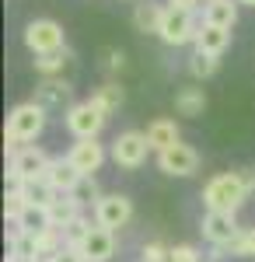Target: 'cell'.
I'll use <instances>...</instances> for the list:
<instances>
[{
	"instance_id": "6da1fadb",
	"label": "cell",
	"mask_w": 255,
	"mask_h": 262,
	"mask_svg": "<svg viewBox=\"0 0 255 262\" xmlns=\"http://www.w3.org/2000/svg\"><path fill=\"white\" fill-rule=\"evenodd\" d=\"M42 129H46V108H42L39 101H21V105H14L7 112V122H4L7 154L14 158L21 147H28V143L39 137Z\"/></svg>"
},
{
	"instance_id": "7a4b0ae2",
	"label": "cell",
	"mask_w": 255,
	"mask_h": 262,
	"mask_svg": "<svg viewBox=\"0 0 255 262\" xmlns=\"http://www.w3.org/2000/svg\"><path fill=\"white\" fill-rule=\"evenodd\" d=\"M248 192L252 189H248L245 171H224L203 185V203L206 210H217V213H238V206L248 200Z\"/></svg>"
},
{
	"instance_id": "3957f363",
	"label": "cell",
	"mask_w": 255,
	"mask_h": 262,
	"mask_svg": "<svg viewBox=\"0 0 255 262\" xmlns=\"http://www.w3.org/2000/svg\"><path fill=\"white\" fill-rule=\"evenodd\" d=\"M105 119L109 116L91 98L77 101V105H67V112H63V122L74 133V140H98V133L105 129Z\"/></svg>"
},
{
	"instance_id": "277c9868",
	"label": "cell",
	"mask_w": 255,
	"mask_h": 262,
	"mask_svg": "<svg viewBox=\"0 0 255 262\" xmlns=\"http://www.w3.org/2000/svg\"><path fill=\"white\" fill-rule=\"evenodd\" d=\"M25 46L32 56H49V53H63L67 42H63V28L53 18H35L25 25Z\"/></svg>"
},
{
	"instance_id": "5b68a950",
	"label": "cell",
	"mask_w": 255,
	"mask_h": 262,
	"mask_svg": "<svg viewBox=\"0 0 255 262\" xmlns=\"http://www.w3.org/2000/svg\"><path fill=\"white\" fill-rule=\"evenodd\" d=\"M49 164H53V158H49L42 147H35V143L21 147L18 154L11 158V164H7V182H11V189L21 185L25 179H46Z\"/></svg>"
},
{
	"instance_id": "8992f818",
	"label": "cell",
	"mask_w": 255,
	"mask_h": 262,
	"mask_svg": "<svg viewBox=\"0 0 255 262\" xmlns=\"http://www.w3.org/2000/svg\"><path fill=\"white\" fill-rule=\"evenodd\" d=\"M147 154H151V143H147V133H140V129L119 133L116 140H112V150H109V158H112L119 168H126V171L140 168V164L147 161Z\"/></svg>"
},
{
	"instance_id": "52a82bcc",
	"label": "cell",
	"mask_w": 255,
	"mask_h": 262,
	"mask_svg": "<svg viewBox=\"0 0 255 262\" xmlns=\"http://www.w3.org/2000/svg\"><path fill=\"white\" fill-rule=\"evenodd\" d=\"M133 221V200L122 196V192H105L98 203H95V224L105 227V231H119Z\"/></svg>"
},
{
	"instance_id": "ba28073f",
	"label": "cell",
	"mask_w": 255,
	"mask_h": 262,
	"mask_svg": "<svg viewBox=\"0 0 255 262\" xmlns=\"http://www.w3.org/2000/svg\"><path fill=\"white\" fill-rule=\"evenodd\" d=\"M196 32H199V25L193 18V11H178V7L164 11L161 42H168V46H189V42H196Z\"/></svg>"
},
{
	"instance_id": "9c48e42d",
	"label": "cell",
	"mask_w": 255,
	"mask_h": 262,
	"mask_svg": "<svg viewBox=\"0 0 255 262\" xmlns=\"http://www.w3.org/2000/svg\"><path fill=\"white\" fill-rule=\"evenodd\" d=\"M199 227H203V238L214 245V248H227V245H231L238 234H241V227H238L235 213H217V210H206Z\"/></svg>"
},
{
	"instance_id": "30bf717a",
	"label": "cell",
	"mask_w": 255,
	"mask_h": 262,
	"mask_svg": "<svg viewBox=\"0 0 255 262\" xmlns=\"http://www.w3.org/2000/svg\"><path fill=\"white\" fill-rule=\"evenodd\" d=\"M157 168H161L164 175H178V179L193 175V171L199 168V154H196V147H189V143L178 140L175 147H168V150H161V154H157Z\"/></svg>"
},
{
	"instance_id": "8fae6325",
	"label": "cell",
	"mask_w": 255,
	"mask_h": 262,
	"mask_svg": "<svg viewBox=\"0 0 255 262\" xmlns=\"http://www.w3.org/2000/svg\"><path fill=\"white\" fill-rule=\"evenodd\" d=\"M67 161L74 164L84 179H91L101 164H105V147L98 140H74V147L67 150Z\"/></svg>"
},
{
	"instance_id": "7c38bea8",
	"label": "cell",
	"mask_w": 255,
	"mask_h": 262,
	"mask_svg": "<svg viewBox=\"0 0 255 262\" xmlns=\"http://www.w3.org/2000/svg\"><path fill=\"white\" fill-rule=\"evenodd\" d=\"M112 252H116V231H105V227H91V234H88V242L80 245V255L84 262H109L112 259Z\"/></svg>"
},
{
	"instance_id": "4fadbf2b",
	"label": "cell",
	"mask_w": 255,
	"mask_h": 262,
	"mask_svg": "<svg viewBox=\"0 0 255 262\" xmlns=\"http://www.w3.org/2000/svg\"><path fill=\"white\" fill-rule=\"evenodd\" d=\"M193 46H196V53H203V56H217V60H220V56H224V49L231 46V32H227V28H217V25H206V21H203Z\"/></svg>"
},
{
	"instance_id": "5bb4252c",
	"label": "cell",
	"mask_w": 255,
	"mask_h": 262,
	"mask_svg": "<svg viewBox=\"0 0 255 262\" xmlns=\"http://www.w3.org/2000/svg\"><path fill=\"white\" fill-rule=\"evenodd\" d=\"M80 179H84V175H80L67 158H53L49 171H46V182L53 185V192H74V189L80 185Z\"/></svg>"
},
{
	"instance_id": "9a60e30c",
	"label": "cell",
	"mask_w": 255,
	"mask_h": 262,
	"mask_svg": "<svg viewBox=\"0 0 255 262\" xmlns=\"http://www.w3.org/2000/svg\"><path fill=\"white\" fill-rule=\"evenodd\" d=\"M147 143H151V150H168V147H175L178 140H182V133H178V122L175 119H154L147 129Z\"/></svg>"
},
{
	"instance_id": "2e32d148",
	"label": "cell",
	"mask_w": 255,
	"mask_h": 262,
	"mask_svg": "<svg viewBox=\"0 0 255 262\" xmlns=\"http://www.w3.org/2000/svg\"><path fill=\"white\" fill-rule=\"evenodd\" d=\"M164 11H168V7H161V4H154V0L137 4V7H133V25H137V32H143V35H161Z\"/></svg>"
},
{
	"instance_id": "e0dca14e",
	"label": "cell",
	"mask_w": 255,
	"mask_h": 262,
	"mask_svg": "<svg viewBox=\"0 0 255 262\" xmlns=\"http://www.w3.org/2000/svg\"><path fill=\"white\" fill-rule=\"evenodd\" d=\"M203 21L231 32V28L238 25V0H206V7H203Z\"/></svg>"
},
{
	"instance_id": "ac0fdd59",
	"label": "cell",
	"mask_w": 255,
	"mask_h": 262,
	"mask_svg": "<svg viewBox=\"0 0 255 262\" xmlns=\"http://www.w3.org/2000/svg\"><path fill=\"white\" fill-rule=\"evenodd\" d=\"M46 210H49L53 227H67L74 217H80V203H77V196H74V192H56V196H53V203H49Z\"/></svg>"
},
{
	"instance_id": "d6986e66",
	"label": "cell",
	"mask_w": 255,
	"mask_h": 262,
	"mask_svg": "<svg viewBox=\"0 0 255 262\" xmlns=\"http://www.w3.org/2000/svg\"><path fill=\"white\" fill-rule=\"evenodd\" d=\"M70 84L67 81H56V77H46V81L39 84V91H35V98L32 101H39L42 108H63V101L70 98Z\"/></svg>"
},
{
	"instance_id": "ffe728a7",
	"label": "cell",
	"mask_w": 255,
	"mask_h": 262,
	"mask_svg": "<svg viewBox=\"0 0 255 262\" xmlns=\"http://www.w3.org/2000/svg\"><path fill=\"white\" fill-rule=\"evenodd\" d=\"M14 189L25 196V203H28V206H49V203H53V196H56V192H53V185H49L46 179H25L21 185H14Z\"/></svg>"
},
{
	"instance_id": "44dd1931",
	"label": "cell",
	"mask_w": 255,
	"mask_h": 262,
	"mask_svg": "<svg viewBox=\"0 0 255 262\" xmlns=\"http://www.w3.org/2000/svg\"><path fill=\"white\" fill-rule=\"evenodd\" d=\"M18 227L28 234V238H35V234H42V231H49V227H53L49 210H46V206H25V213L18 217Z\"/></svg>"
},
{
	"instance_id": "7402d4cb",
	"label": "cell",
	"mask_w": 255,
	"mask_h": 262,
	"mask_svg": "<svg viewBox=\"0 0 255 262\" xmlns=\"http://www.w3.org/2000/svg\"><path fill=\"white\" fill-rule=\"evenodd\" d=\"M203 108H206V91L203 88H182L175 95L178 116H203Z\"/></svg>"
},
{
	"instance_id": "603a6c76",
	"label": "cell",
	"mask_w": 255,
	"mask_h": 262,
	"mask_svg": "<svg viewBox=\"0 0 255 262\" xmlns=\"http://www.w3.org/2000/svg\"><path fill=\"white\" fill-rule=\"evenodd\" d=\"M217 255H238V259H255V227H241L227 248H217Z\"/></svg>"
},
{
	"instance_id": "cb8c5ba5",
	"label": "cell",
	"mask_w": 255,
	"mask_h": 262,
	"mask_svg": "<svg viewBox=\"0 0 255 262\" xmlns=\"http://www.w3.org/2000/svg\"><path fill=\"white\" fill-rule=\"evenodd\" d=\"M91 227H95V224L88 221L84 213H80V217H74V221L67 224V227H59V231H63V245H67V248H77V252H80V245L88 242Z\"/></svg>"
},
{
	"instance_id": "d4e9b609",
	"label": "cell",
	"mask_w": 255,
	"mask_h": 262,
	"mask_svg": "<svg viewBox=\"0 0 255 262\" xmlns=\"http://www.w3.org/2000/svg\"><path fill=\"white\" fill-rule=\"evenodd\" d=\"M122 98H126V95H122V88H119L116 81L101 84L98 91H95V95H91V101H95V105H98V108H101V112H105V116H112V112H116L119 105H122Z\"/></svg>"
},
{
	"instance_id": "484cf974",
	"label": "cell",
	"mask_w": 255,
	"mask_h": 262,
	"mask_svg": "<svg viewBox=\"0 0 255 262\" xmlns=\"http://www.w3.org/2000/svg\"><path fill=\"white\" fill-rule=\"evenodd\" d=\"M70 56H74L70 49H63V53H49V56H35V60H32V67L39 70L42 77H56L59 70L70 63Z\"/></svg>"
},
{
	"instance_id": "4316f807",
	"label": "cell",
	"mask_w": 255,
	"mask_h": 262,
	"mask_svg": "<svg viewBox=\"0 0 255 262\" xmlns=\"http://www.w3.org/2000/svg\"><path fill=\"white\" fill-rule=\"evenodd\" d=\"M217 67H220V60H217V56H203V53H193V56H189V74H193L196 81L214 77Z\"/></svg>"
},
{
	"instance_id": "83f0119b",
	"label": "cell",
	"mask_w": 255,
	"mask_h": 262,
	"mask_svg": "<svg viewBox=\"0 0 255 262\" xmlns=\"http://www.w3.org/2000/svg\"><path fill=\"white\" fill-rule=\"evenodd\" d=\"M74 196H77L80 206H88V203H91V210H95V203H98L105 192L98 189V182H95V175H91V179H80V185L74 189Z\"/></svg>"
},
{
	"instance_id": "f1b7e54d",
	"label": "cell",
	"mask_w": 255,
	"mask_h": 262,
	"mask_svg": "<svg viewBox=\"0 0 255 262\" xmlns=\"http://www.w3.org/2000/svg\"><path fill=\"white\" fill-rule=\"evenodd\" d=\"M25 196H21L18 189H7V196H4V217H7V224H18V217L25 213Z\"/></svg>"
},
{
	"instance_id": "f546056e",
	"label": "cell",
	"mask_w": 255,
	"mask_h": 262,
	"mask_svg": "<svg viewBox=\"0 0 255 262\" xmlns=\"http://www.w3.org/2000/svg\"><path fill=\"white\" fill-rule=\"evenodd\" d=\"M168 255H172V248L164 242H147L140 252V262H168Z\"/></svg>"
},
{
	"instance_id": "4dcf8cb0",
	"label": "cell",
	"mask_w": 255,
	"mask_h": 262,
	"mask_svg": "<svg viewBox=\"0 0 255 262\" xmlns=\"http://www.w3.org/2000/svg\"><path fill=\"white\" fill-rule=\"evenodd\" d=\"M168 262H199V252L193 245H175L172 255H168Z\"/></svg>"
},
{
	"instance_id": "1f68e13d",
	"label": "cell",
	"mask_w": 255,
	"mask_h": 262,
	"mask_svg": "<svg viewBox=\"0 0 255 262\" xmlns=\"http://www.w3.org/2000/svg\"><path fill=\"white\" fill-rule=\"evenodd\" d=\"M105 56H109V60H105L109 70H122V67H126V53H122V49H109Z\"/></svg>"
},
{
	"instance_id": "d6a6232c",
	"label": "cell",
	"mask_w": 255,
	"mask_h": 262,
	"mask_svg": "<svg viewBox=\"0 0 255 262\" xmlns=\"http://www.w3.org/2000/svg\"><path fill=\"white\" fill-rule=\"evenodd\" d=\"M53 262H84V255H80L77 248H63V252H59Z\"/></svg>"
},
{
	"instance_id": "836d02e7",
	"label": "cell",
	"mask_w": 255,
	"mask_h": 262,
	"mask_svg": "<svg viewBox=\"0 0 255 262\" xmlns=\"http://www.w3.org/2000/svg\"><path fill=\"white\" fill-rule=\"evenodd\" d=\"M199 0H168V7H178V11H193Z\"/></svg>"
},
{
	"instance_id": "e575fe53",
	"label": "cell",
	"mask_w": 255,
	"mask_h": 262,
	"mask_svg": "<svg viewBox=\"0 0 255 262\" xmlns=\"http://www.w3.org/2000/svg\"><path fill=\"white\" fill-rule=\"evenodd\" d=\"M7 262H39V259H35V255H25V252H11Z\"/></svg>"
},
{
	"instance_id": "d590c367",
	"label": "cell",
	"mask_w": 255,
	"mask_h": 262,
	"mask_svg": "<svg viewBox=\"0 0 255 262\" xmlns=\"http://www.w3.org/2000/svg\"><path fill=\"white\" fill-rule=\"evenodd\" d=\"M245 179H248V189L255 192V171H245Z\"/></svg>"
},
{
	"instance_id": "8d00e7d4",
	"label": "cell",
	"mask_w": 255,
	"mask_h": 262,
	"mask_svg": "<svg viewBox=\"0 0 255 262\" xmlns=\"http://www.w3.org/2000/svg\"><path fill=\"white\" fill-rule=\"evenodd\" d=\"M238 4H248V7H255V0H238Z\"/></svg>"
}]
</instances>
